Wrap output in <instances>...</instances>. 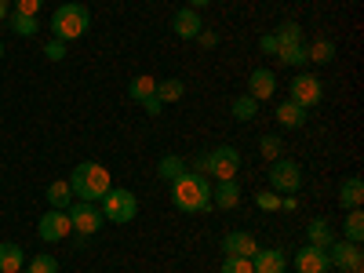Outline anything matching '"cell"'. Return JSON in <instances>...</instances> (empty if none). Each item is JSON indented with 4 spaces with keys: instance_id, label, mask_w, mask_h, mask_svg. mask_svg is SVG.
Here are the masks:
<instances>
[{
    "instance_id": "cell-39",
    "label": "cell",
    "mask_w": 364,
    "mask_h": 273,
    "mask_svg": "<svg viewBox=\"0 0 364 273\" xmlns=\"http://www.w3.org/2000/svg\"><path fill=\"white\" fill-rule=\"evenodd\" d=\"M204 48H215L219 44V33H211V29H200V37H197Z\"/></svg>"
},
{
    "instance_id": "cell-31",
    "label": "cell",
    "mask_w": 364,
    "mask_h": 273,
    "mask_svg": "<svg viewBox=\"0 0 364 273\" xmlns=\"http://www.w3.org/2000/svg\"><path fill=\"white\" fill-rule=\"evenodd\" d=\"M230 109H233V117H237V120H252V117L259 113V102H255L252 95H240Z\"/></svg>"
},
{
    "instance_id": "cell-1",
    "label": "cell",
    "mask_w": 364,
    "mask_h": 273,
    "mask_svg": "<svg viewBox=\"0 0 364 273\" xmlns=\"http://www.w3.org/2000/svg\"><path fill=\"white\" fill-rule=\"evenodd\" d=\"M171 204L186 215H200V211H211V182L200 171H182L171 182Z\"/></svg>"
},
{
    "instance_id": "cell-15",
    "label": "cell",
    "mask_w": 364,
    "mask_h": 273,
    "mask_svg": "<svg viewBox=\"0 0 364 273\" xmlns=\"http://www.w3.org/2000/svg\"><path fill=\"white\" fill-rule=\"evenodd\" d=\"M273 91H277V77H273V70H252L248 77V95L255 102H266L273 99Z\"/></svg>"
},
{
    "instance_id": "cell-2",
    "label": "cell",
    "mask_w": 364,
    "mask_h": 273,
    "mask_svg": "<svg viewBox=\"0 0 364 273\" xmlns=\"http://www.w3.org/2000/svg\"><path fill=\"white\" fill-rule=\"evenodd\" d=\"M66 182L73 190V200H95L99 204L109 193V171L102 164H95V161H80Z\"/></svg>"
},
{
    "instance_id": "cell-5",
    "label": "cell",
    "mask_w": 364,
    "mask_h": 273,
    "mask_svg": "<svg viewBox=\"0 0 364 273\" xmlns=\"http://www.w3.org/2000/svg\"><path fill=\"white\" fill-rule=\"evenodd\" d=\"M99 208H102V219H106V223L124 226V223H132V219L139 215V197H135L132 190H117V186H109V193L99 200Z\"/></svg>"
},
{
    "instance_id": "cell-11",
    "label": "cell",
    "mask_w": 364,
    "mask_h": 273,
    "mask_svg": "<svg viewBox=\"0 0 364 273\" xmlns=\"http://www.w3.org/2000/svg\"><path fill=\"white\" fill-rule=\"evenodd\" d=\"M200 29H204V22H200V11H193V8H182L171 15V33L178 41H197Z\"/></svg>"
},
{
    "instance_id": "cell-24",
    "label": "cell",
    "mask_w": 364,
    "mask_h": 273,
    "mask_svg": "<svg viewBox=\"0 0 364 273\" xmlns=\"http://www.w3.org/2000/svg\"><path fill=\"white\" fill-rule=\"evenodd\" d=\"M8 29H11V33H18V37H33L37 29H41V22H37L33 15H18V11H11V15H8Z\"/></svg>"
},
{
    "instance_id": "cell-18",
    "label": "cell",
    "mask_w": 364,
    "mask_h": 273,
    "mask_svg": "<svg viewBox=\"0 0 364 273\" xmlns=\"http://www.w3.org/2000/svg\"><path fill=\"white\" fill-rule=\"evenodd\" d=\"M273 117H277V124H281V128H302V124H306V109L295 106L291 99L273 109Z\"/></svg>"
},
{
    "instance_id": "cell-40",
    "label": "cell",
    "mask_w": 364,
    "mask_h": 273,
    "mask_svg": "<svg viewBox=\"0 0 364 273\" xmlns=\"http://www.w3.org/2000/svg\"><path fill=\"white\" fill-rule=\"evenodd\" d=\"M8 15H11V4H8V0H0V22H8Z\"/></svg>"
},
{
    "instance_id": "cell-42",
    "label": "cell",
    "mask_w": 364,
    "mask_h": 273,
    "mask_svg": "<svg viewBox=\"0 0 364 273\" xmlns=\"http://www.w3.org/2000/svg\"><path fill=\"white\" fill-rule=\"evenodd\" d=\"M0 58H4V41H0Z\"/></svg>"
},
{
    "instance_id": "cell-41",
    "label": "cell",
    "mask_w": 364,
    "mask_h": 273,
    "mask_svg": "<svg viewBox=\"0 0 364 273\" xmlns=\"http://www.w3.org/2000/svg\"><path fill=\"white\" fill-rule=\"evenodd\" d=\"M208 4H211V0H190V4H186V8H193V11H200V8H208Z\"/></svg>"
},
{
    "instance_id": "cell-37",
    "label": "cell",
    "mask_w": 364,
    "mask_h": 273,
    "mask_svg": "<svg viewBox=\"0 0 364 273\" xmlns=\"http://www.w3.org/2000/svg\"><path fill=\"white\" fill-rule=\"evenodd\" d=\"M259 51H262V55H277V51H281V48H277V37L266 33V37L259 41Z\"/></svg>"
},
{
    "instance_id": "cell-23",
    "label": "cell",
    "mask_w": 364,
    "mask_h": 273,
    "mask_svg": "<svg viewBox=\"0 0 364 273\" xmlns=\"http://www.w3.org/2000/svg\"><path fill=\"white\" fill-rule=\"evenodd\" d=\"M343 240H353V245H360V240H364V211H360V208H353L350 215H346V223H343Z\"/></svg>"
},
{
    "instance_id": "cell-9",
    "label": "cell",
    "mask_w": 364,
    "mask_h": 273,
    "mask_svg": "<svg viewBox=\"0 0 364 273\" xmlns=\"http://www.w3.org/2000/svg\"><path fill=\"white\" fill-rule=\"evenodd\" d=\"M328 262L343 269V273H364V252L360 245H353V240H331L328 245Z\"/></svg>"
},
{
    "instance_id": "cell-7",
    "label": "cell",
    "mask_w": 364,
    "mask_h": 273,
    "mask_svg": "<svg viewBox=\"0 0 364 273\" xmlns=\"http://www.w3.org/2000/svg\"><path fill=\"white\" fill-rule=\"evenodd\" d=\"M288 99L302 109H314L321 99H324V84L314 77V73H295L288 80Z\"/></svg>"
},
{
    "instance_id": "cell-35",
    "label": "cell",
    "mask_w": 364,
    "mask_h": 273,
    "mask_svg": "<svg viewBox=\"0 0 364 273\" xmlns=\"http://www.w3.org/2000/svg\"><path fill=\"white\" fill-rule=\"evenodd\" d=\"M255 204H259L262 211H277V208H281V193L266 190V193H259V197H255Z\"/></svg>"
},
{
    "instance_id": "cell-33",
    "label": "cell",
    "mask_w": 364,
    "mask_h": 273,
    "mask_svg": "<svg viewBox=\"0 0 364 273\" xmlns=\"http://www.w3.org/2000/svg\"><path fill=\"white\" fill-rule=\"evenodd\" d=\"M281 146H284L281 135H262V142H259V149H262L266 161H277V157H281Z\"/></svg>"
},
{
    "instance_id": "cell-25",
    "label": "cell",
    "mask_w": 364,
    "mask_h": 273,
    "mask_svg": "<svg viewBox=\"0 0 364 273\" xmlns=\"http://www.w3.org/2000/svg\"><path fill=\"white\" fill-rule=\"evenodd\" d=\"M154 91H157V80L154 77H135L128 84V99L132 102H146V99H154Z\"/></svg>"
},
{
    "instance_id": "cell-14",
    "label": "cell",
    "mask_w": 364,
    "mask_h": 273,
    "mask_svg": "<svg viewBox=\"0 0 364 273\" xmlns=\"http://www.w3.org/2000/svg\"><path fill=\"white\" fill-rule=\"evenodd\" d=\"M284 266H288V255L281 248H259L252 255V269L255 273H284Z\"/></svg>"
},
{
    "instance_id": "cell-13",
    "label": "cell",
    "mask_w": 364,
    "mask_h": 273,
    "mask_svg": "<svg viewBox=\"0 0 364 273\" xmlns=\"http://www.w3.org/2000/svg\"><path fill=\"white\" fill-rule=\"evenodd\" d=\"M223 252L226 255H240V259H252L259 252V240L252 233H245V230H233V233L223 237Z\"/></svg>"
},
{
    "instance_id": "cell-43",
    "label": "cell",
    "mask_w": 364,
    "mask_h": 273,
    "mask_svg": "<svg viewBox=\"0 0 364 273\" xmlns=\"http://www.w3.org/2000/svg\"><path fill=\"white\" fill-rule=\"evenodd\" d=\"M339 273H343V269H339Z\"/></svg>"
},
{
    "instance_id": "cell-27",
    "label": "cell",
    "mask_w": 364,
    "mask_h": 273,
    "mask_svg": "<svg viewBox=\"0 0 364 273\" xmlns=\"http://www.w3.org/2000/svg\"><path fill=\"white\" fill-rule=\"evenodd\" d=\"M182 171H186V161H182V157H175V154L161 157V164H157V175H161L164 182H175Z\"/></svg>"
},
{
    "instance_id": "cell-8",
    "label": "cell",
    "mask_w": 364,
    "mask_h": 273,
    "mask_svg": "<svg viewBox=\"0 0 364 273\" xmlns=\"http://www.w3.org/2000/svg\"><path fill=\"white\" fill-rule=\"evenodd\" d=\"M269 190L273 193H295L302 186V168L288 157H277V161H269Z\"/></svg>"
},
{
    "instance_id": "cell-26",
    "label": "cell",
    "mask_w": 364,
    "mask_h": 273,
    "mask_svg": "<svg viewBox=\"0 0 364 273\" xmlns=\"http://www.w3.org/2000/svg\"><path fill=\"white\" fill-rule=\"evenodd\" d=\"M273 37H277V48L302 44V26H299V22H281L277 29H273Z\"/></svg>"
},
{
    "instance_id": "cell-30",
    "label": "cell",
    "mask_w": 364,
    "mask_h": 273,
    "mask_svg": "<svg viewBox=\"0 0 364 273\" xmlns=\"http://www.w3.org/2000/svg\"><path fill=\"white\" fill-rule=\"evenodd\" d=\"M26 273H58V259L55 255H33L26 262Z\"/></svg>"
},
{
    "instance_id": "cell-38",
    "label": "cell",
    "mask_w": 364,
    "mask_h": 273,
    "mask_svg": "<svg viewBox=\"0 0 364 273\" xmlns=\"http://www.w3.org/2000/svg\"><path fill=\"white\" fill-rule=\"evenodd\" d=\"M139 106H142V109H146V113H149V117H157V113H161V109H164V106H161V99H157V95H154V99H146V102H139Z\"/></svg>"
},
{
    "instance_id": "cell-29",
    "label": "cell",
    "mask_w": 364,
    "mask_h": 273,
    "mask_svg": "<svg viewBox=\"0 0 364 273\" xmlns=\"http://www.w3.org/2000/svg\"><path fill=\"white\" fill-rule=\"evenodd\" d=\"M277 58H281L284 66H295V70L310 63V58H306V44H291V48H281V51H277Z\"/></svg>"
},
{
    "instance_id": "cell-19",
    "label": "cell",
    "mask_w": 364,
    "mask_h": 273,
    "mask_svg": "<svg viewBox=\"0 0 364 273\" xmlns=\"http://www.w3.org/2000/svg\"><path fill=\"white\" fill-rule=\"evenodd\" d=\"M331 240H336V230H331L328 219H314L306 226V245H317V248H328Z\"/></svg>"
},
{
    "instance_id": "cell-28",
    "label": "cell",
    "mask_w": 364,
    "mask_h": 273,
    "mask_svg": "<svg viewBox=\"0 0 364 273\" xmlns=\"http://www.w3.org/2000/svg\"><path fill=\"white\" fill-rule=\"evenodd\" d=\"M306 58L317 63V66H324V63L336 58V44H331V41H314V48H306Z\"/></svg>"
},
{
    "instance_id": "cell-36",
    "label": "cell",
    "mask_w": 364,
    "mask_h": 273,
    "mask_svg": "<svg viewBox=\"0 0 364 273\" xmlns=\"http://www.w3.org/2000/svg\"><path fill=\"white\" fill-rule=\"evenodd\" d=\"M44 55L51 58V63H63V58H66V41H48L44 44Z\"/></svg>"
},
{
    "instance_id": "cell-3",
    "label": "cell",
    "mask_w": 364,
    "mask_h": 273,
    "mask_svg": "<svg viewBox=\"0 0 364 273\" xmlns=\"http://www.w3.org/2000/svg\"><path fill=\"white\" fill-rule=\"evenodd\" d=\"M91 29V11L84 4H63L51 15V33L55 41H80Z\"/></svg>"
},
{
    "instance_id": "cell-6",
    "label": "cell",
    "mask_w": 364,
    "mask_h": 273,
    "mask_svg": "<svg viewBox=\"0 0 364 273\" xmlns=\"http://www.w3.org/2000/svg\"><path fill=\"white\" fill-rule=\"evenodd\" d=\"M66 215H70V226L80 233V237H91V233H99L102 230V208L95 200H73L66 208Z\"/></svg>"
},
{
    "instance_id": "cell-4",
    "label": "cell",
    "mask_w": 364,
    "mask_h": 273,
    "mask_svg": "<svg viewBox=\"0 0 364 273\" xmlns=\"http://www.w3.org/2000/svg\"><path fill=\"white\" fill-rule=\"evenodd\" d=\"M193 168H197L200 175H215L219 182H223V178H237V171H240V154H237V146H215V149H208V154H200Z\"/></svg>"
},
{
    "instance_id": "cell-10",
    "label": "cell",
    "mask_w": 364,
    "mask_h": 273,
    "mask_svg": "<svg viewBox=\"0 0 364 273\" xmlns=\"http://www.w3.org/2000/svg\"><path fill=\"white\" fill-rule=\"evenodd\" d=\"M70 233H73L70 215H66V211H58V208H51L48 215L37 223V237L44 240V245H58V240H66Z\"/></svg>"
},
{
    "instance_id": "cell-32",
    "label": "cell",
    "mask_w": 364,
    "mask_h": 273,
    "mask_svg": "<svg viewBox=\"0 0 364 273\" xmlns=\"http://www.w3.org/2000/svg\"><path fill=\"white\" fill-rule=\"evenodd\" d=\"M219 273H255L252 269V259H240V255H226L223 259V269Z\"/></svg>"
},
{
    "instance_id": "cell-20",
    "label": "cell",
    "mask_w": 364,
    "mask_h": 273,
    "mask_svg": "<svg viewBox=\"0 0 364 273\" xmlns=\"http://www.w3.org/2000/svg\"><path fill=\"white\" fill-rule=\"evenodd\" d=\"M22 266H26L22 248L11 245V240H4V245H0V273H18Z\"/></svg>"
},
{
    "instance_id": "cell-21",
    "label": "cell",
    "mask_w": 364,
    "mask_h": 273,
    "mask_svg": "<svg viewBox=\"0 0 364 273\" xmlns=\"http://www.w3.org/2000/svg\"><path fill=\"white\" fill-rule=\"evenodd\" d=\"M154 95L161 99V106H168V102H178L182 95H186V84H182L178 77H168V80H157V91Z\"/></svg>"
},
{
    "instance_id": "cell-16",
    "label": "cell",
    "mask_w": 364,
    "mask_h": 273,
    "mask_svg": "<svg viewBox=\"0 0 364 273\" xmlns=\"http://www.w3.org/2000/svg\"><path fill=\"white\" fill-rule=\"evenodd\" d=\"M237 204H240V186H237V178H223L219 186H211V208L233 211Z\"/></svg>"
},
{
    "instance_id": "cell-12",
    "label": "cell",
    "mask_w": 364,
    "mask_h": 273,
    "mask_svg": "<svg viewBox=\"0 0 364 273\" xmlns=\"http://www.w3.org/2000/svg\"><path fill=\"white\" fill-rule=\"evenodd\" d=\"M295 269L299 273H328L331 262H328V248H317V245H306L295 252Z\"/></svg>"
},
{
    "instance_id": "cell-34",
    "label": "cell",
    "mask_w": 364,
    "mask_h": 273,
    "mask_svg": "<svg viewBox=\"0 0 364 273\" xmlns=\"http://www.w3.org/2000/svg\"><path fill=\"white\" fill-rule=\"evenodd\" d=\"M41 8H44V0H11V11H18V15H41Z\"/></svg>"
},
{
    "instance_id": "cell-22",
    "label": "cell",
    "mask_w": 364,
    "mask_h": 273,
    "mask_svg": "<svg viewBox=\"0 0 364 273\" xmlns=\"http://www.w3.org/2000/svg\"><path fill=\"white\" fill-rule=\"evenodd\" d=\"M48 204L58 208V211H66L73 204V190H70L66 178H58V182H51V186H48Z\"/></svg>"
},
{
    "instance_id": "cell-17",
    "label": "cell",
    "mask_w": 364,
    "mask_h": 273,
    "mask_svg": "<svg viewBox=\"0 0 364 273\" xmlns=\"http://www.w3.org/2000/svg\"><path fill=\"white\" fill-rule=\"evenodd\" d=\"M339 204H343L346 211H353V208L364 204V182H360V175L343 178V186H339Z\"/></svg>"
}]
</instances>
